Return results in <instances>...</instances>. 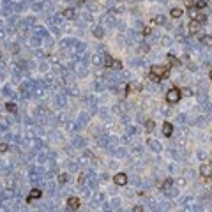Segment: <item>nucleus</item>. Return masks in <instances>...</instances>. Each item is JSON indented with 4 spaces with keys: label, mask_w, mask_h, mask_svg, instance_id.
<instances>
[{
    "label": "nucleus",
    "mask_w": 212,
    "mask_h": 212,
    "mask_svg": "<svg viewBox=\"0 0 212 212\" xmlns=\"http://www.w3.org/2000/svg\"><path fill=\"white\" fill-rule=\"evenodd\" d=\"M209 78H210V80H212V69H210V71H209Z\"/></svg>",
    "instance_id": "obj_26"
},
{
    "label": "nucleus",
    "mask_w": 212,
    "mask_h": 212,
    "mask_svg": "<svg viewBox=\"0 0 212 212\" xmlns=\"http://www.w3.org/2000/svg\"><path fill=\"white\" fill-rule=\"evenodd\" d=\"M195 7L198 9V11L205 9V7H207V0H196V2H195Z\"/></svg>",
    "instance_id": "obj_13"
},
{
    "label": "nucleus",
    "mask_w": 212,
    "mask_h": 212,
    "mask_svg": "<svg viewBox=\"0 0 212 212\" xmlns=\"http://www.w3.org/2000/svg\"><path fill=\"white\" fill-rule=\"evenodd\" d=\"M201 43H203L207 48H212V35H203L201 37Z\"/></svg>",
    "instance_id": "obj_12"
},
{
    "label": "nucleus",
    "mask_w": 212,
    "mask_h": 212,
    "mask_svg": "<svg viewBox=\"0 0 212 212\" xmlns=\"http://www.w3.org/2000/svg\"><path fill=\"white\" fill-rule=\"evenodd\" d=\"M7 148H9L7 143H0V152H7Z\"/></svg>",
    "instance_id": "obj_23"
},
{
    "label": "nucleus",
    "mask_w": 212,
    "mask_h": 212,
    "mask_svg": "<svg viewBox=\"0 0 212 212\" xmlns=\"http://www.w3.org/2000/svg\"><path fill=\"white\" fill-rule=\"evenodd\" d=\"M41 189H32V193H30V196H28V201H32L34 198H41Z\"/></svg>",
    "instance_id": "obj_11"
},
{
    "label": "nucleus",
    "mask_w": 212,
    "mask_h": 212,
    "mask_svg": "<svg viewBox=\"0 0 212 212\" xmlns=\"http://www.w3.org/2000/svg\"><path fill=\"white\" fill-rule=\"evenodd\" d=\"M62 16H64V18H67V19H73V18L76 16V11H74L73 7H66L64 11H62Z\"/></svg>",
    "instance_id": "obj_7"
},
{
    "label": "nucleus",
    "mask_w": 212,
    "mask_h": 212,
    "mask_svg": "<svg viewBox=\"0 0 212 212\" xmlns=\"http://www.w3.org/2000/svg\"><path fill=\"white\" fill-rule=\"evenodd\" d=\"M150 73H152V74H156L159 80L161 78H168V74H170V66H152V67H150Z\"/></svg>",
    "instance_id": "obj_1"
},
{
    "label": "nucleus",
    "mask_w": 212,
    "mask_h": 212,
    "mask_svg": "<svg viewBox=\"0 0 212 212\" xmlns=\"http://www.w3.org/2000/svg\"><path fill=\"white\" fill-rule=\"evenodd\" d=\"M171 184H173V180H171V179H166L165 182H163V189H168V187H170Z\"/></svg>",
    "instance_id": "obj_21"
},
{
    "label": "nucleus",
    "mask_w": 212,
    "mask_h": 212,
    "mask_svg": "<svg viewBox=\"0 0 212 212\" xmlns=\"http://www.w3.org/2000/svg\"><path fill=\"white\" fill-rule=\"evenodd\" d=\"M150 34H152V30H150L148 27H145L143 28V35H150Z\"/></svg>",
    "instance_id": "obj_24"
},
{
    "label": "nucleus",
    "mask_w": 212,
    "mask_h": 212,
    "mask_svg": "<svg viewBox=\"0 0 212 212\" xmlns=\"http://www.w3.org/2000/svg\"><path fill=\"white\" fill-rule=\"evenodd\" d=\"M163 134L165 136H171V134H173V126H171V122H165L163 124Z\"/></svg>",
    "instance_id": "obj_8"
},
{
    "label": "nucleus",
    "mask_w": 212,
    "mask_h": 212,
    "mask_svg": "<svg viewBox=\"0 0 212 212\" xmlns=\"http://www.w3.org/2000/svg\"><path fill=\"white\" fill-rule=\"evenodd\" d=\"M133 212H143V207H141V205H136V207L133 209Z\"/></svg>",
    "instance_id": "obj_25"
},
{
    "label": "nucleus",
    "mask_w": 212,
    "mask_h": 212,
    "mask_svg": "<svg viewBox=\"0 0 212 212\" xmlns=\"http://www.w3.org/2000/svg\"><path fill=\"white\" fill-rule=\"evenodd\" d=\"M113 182H115L117 186H124V184H127V175H126V173H117V175L113 177Z\"/></svg>",
    "instance_id": "obj_5"
},
{
    "label": "nucleus",
    "mask_w": 212,
    "mask_h": 212,
    "mask_svg": "<svg viewBox=\"0 0 212 212\" xmlns=\"http://www.w3.org/2000/svg\"><path fill=\"white\" fill-rule=\"evenodd\" d=\"M112 69H115V71L122 69V62H120V60H113V64H112Z\"/></svg>",
    "instance_id": "obj_19"
},
{
    "label": "nucleus",
    "mask_w": 212,
    "mask_h": 212,
    "mask_svg": "<svg viewBox=\"0 0 212 212\" xmlns=\"http://www.w3.org/2000/svg\"><path fill=\"white\" fill-rule=\"evenodd\" d=\"M58 182H60V184H64V182H67V175H66V173H62V175H60V177H58Z\"/></svg>",
    "instance_id": "obj_22"
},
{
    "label": "nucleus",
    "mask_w": 212,
    "mask_h": 212,
    "mask_svg": "<svg viewBox=\"0 0 212 212\" xmlns=\"http://www.w3.org/2000/svg\"><path fill=\"white\" fill-rule=\"evenodd\" d=\"M5 110H7V112H11V113H16L18 112V106L14 103H7L5 104Z\"/></svg>",
    "instance_id": "obj_14"
},
{
    "label": "nucleus",
    "mask_w": 212,
    "mask_h": 212,
    "mask_svg": "<svg viewBox=\"0 0 212 212\" xmlns=\"http://www.w3.org/2000/svg\"><path fill=\"white\" fill-rule=\"evenodd\" d=\"M200 28H201V23L195 21V19H191V21L187 23V30H189V34H198V32H200Z\"/></svg>",
    "instance_id": "obj_3"
},
{
    "label": "nucleus",
    "mask_w": 212,
    "mask_h": 212,
    "mask_svg": "<svg viewBox=\"0 0 212 212\" xmlns=\"http://www.w3.org/2000/svg\"><path fill=\"white\" fill-rule=\"evenodd\" d=\"M170 14H171V18H173V19H177V18H180V16L184 14V11H182L180 7H173V9L170 11Z\"/></svg>",
    "instance_id": "obj_9"
},
{
    "label": "nucleus",
    "mask_w": 212,
    "mask_h": 212,
    "mask_svg": "<svg viewBox=\"0 0 212 212\" xmlns=\"http://www.w3.org/2000/svg\"><path fill=\"white\" fill-rule=\"evenodd\" d=\"M165 21H166V18H165L163 14H157V16L154 18V23H156V25H163Z\"/></svg>",
    "instance_id": "obj_15"
},
{
    "label": "nucleus",
    "mask_w": 212,
    "mask_h": 212,
    "mask_svg": "<svg viewBox=\"0 0 212 212\" xmlns=\"http://www.w3.org/2000/svg\"><path fill=\"white\" fill-rule=\"evenodd\" d=\"M200 173L203 175V177H210V173H212V168H210L209 165H201V168H200Z\"/></svg>",
    "instance_id": "obj_10"
},
{
    "label": "nucleus",
    "mask_w": 212,
    "mask_h": 212,
    "mask_svg": "<svg viewBox=\"0 0 212 212\" xmlns=\"http://www.w3.org/2000/svg\"><path fill=\"white\" fill-rule=\"evenodd\" d=\"M94 35H96V37H103V35H104V30L101 28V27H96V28H94Z\"/></svg>",
    "instance_id": "obj_18"
},
{
    "label": "nucleus",
    "mask_w": 212,
    "mask_h": 212,
    "mask_svg": "<svg viewBox=\"0 0 212 212\" xmlns=\"http://www.w3.org/2000/svg\"><path fill=\"white\" fill-rule=\"evenodd\" d=\"M189 14H191V19H195V21H198V23L207 21V16L203 13H195V11H191V9H189Z\"/></svg>",
    "instance_id": "obj_4"
},
{
    "label": "nucleus",
    "mask_w": 212,
    "mask_h": 212,
    "mask_svg": "<svg viewBox=\"0 0 212 212\" xmlns=\"http://www.w3.org/2000/svg\"><path fill=\"white\" fill-rule=\"evenodd\" d=\"M182 97V92H180V88H170L166 92V101L170 104H177L179 99Z\"/></svg>",
    "instance_id": "obj_2"
},
{
    "label": "nucleus",
    "mask_w": 212,
    "mask_h": 212,
    "mask_svg": "<svg viewBox=\"0 0 212 212\" xmlns=\"http://www.w3.org/2000/svg\"><path fill=\"white\" fill-rule=\"evenodd\" d=\"M148 147H152V150H159L161 148V145L157 143L156 140H148Z\"/></svg>",
    "instance_id": "obj_17"
},
{
    "label": "nucleus",
    "mask_w": 212,
    "mask_h": 212,
    "mask_svg": "<svg viewBox=\"0 0 212 212\" xmlns=\"http://www.w3.org/2000/svg\"><path fill=\"white\" fill-rule=\"evenodd\" d=\"M145 129L150 133V131L154 129V120H147V122H145Z\"/></svg>",
    "instance_id": "obj_20"
},
{
    "label": "nucleus",
    "mask_w": 212,
    "mask_h": 212,
    "mask_svg": "<svg viewBox=\"0 0 212 212\" xmlns=\"http://www.w3.org/2000/svg\"><path fill=\"white\" fill-rule=\"evenodd\" d=\"M103 62H104V66H106V67H112V64H113V58L110 57V55H104Z\"/></svg>",
    "instance_id": "obj_16"
},
{
    "label": "nucleus",
    "mask_w": 212,
    "mask_h": 212,
    "mask_svg": "<svg viewBox=\"0 0 212 212\" xmlns=\"http://www.w3.org/2000/svg\"><path fill=\"white\" fill-rule=\"evenodd\" d=\"M67 205H69L71 210H78V209H80V200H78L76 196H69V198H67Z\"/></svg>",
    "instance_id": "obj_6"
}]
</instances>
